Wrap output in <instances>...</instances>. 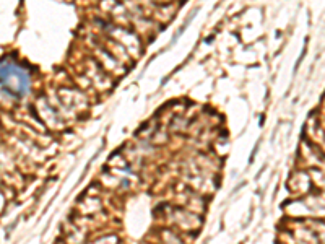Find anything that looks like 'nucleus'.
<instances>
[{
	"instance_id": "nucleus-1",
	"label": "nucleus",
	"mask_w": 325,
	"mask_h": 244,
	"mask_svg": "<svg viewBox=\"0 0 325 244\" xmlns=\"http://www.w3.org/2000/svg\"><path fill=\"white\" fill-rule=\"evenodd\" d=\"M0 86L5 95L21 98L29 90V78L18 65L12 62H0Z\"/></svg>"
}]
</instances>
